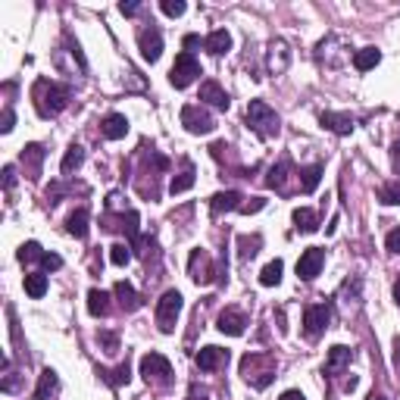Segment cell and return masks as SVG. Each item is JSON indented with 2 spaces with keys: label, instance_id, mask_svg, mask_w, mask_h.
I'll return each mask as SVG.
<instances>
[{
  "label": "cell",
  "instance_id": "6da1fadb",
  "mask_svg": "<svg viewBox=\"0 0 400 400\" xmlns=\"http://www.w3.org/2000/svg\"><path fill=\"white\" fill-rule=\"evenodd\" d=\"M31 100H35V109L41 119H53L69 107L72 91L60 82H50V78H38L35 88H31Z\"/></svg>",
  "mask_w": 400,
  "mask_h": 400
},
{
  "label": "cell",
  "instance_id": "7a4b0ae2",
  "mask_svg": "<svg viewBox=\"0 0 400 400\" xmlns=\"http://www.w3.org/2000/svg\"><path fill=\"white\" fill-rule=\"evenodd\" d=\"M276 369H279L276 357L266 354V350H250V354L241 357V379L256 391L269 388L276 382Z\"/></svg>",
  "mask_w": 400,
  "mask_h": 400
},
{
  "label": "cell",
  "instance_id": "3957f363",
  "mask_svg": "<svg viewBox=\"0 0 400 400\" xmlns=\"http://www.w3.org/2000/svg\"><path fill=\"white\" fill-rule=\"evenodd\" d=\"M244 119H247V125H250V131H254L256 138H263V141L276 138L279 129H281L279 113H276V109H272L269 104H266V100H250Z\"/></svg>",
  "mask_w": 400,
  "mask_h": 400
},
{
  "label": "cell",
  "instance_id": "277c9868",
  "mask_svg": "<svg viewBox=\"0 0 400 400\" xmlns=\"http://www.w3.org/2000/svg\"><path fill=\"white\" fill-rule=\"evenodd\" d=\"M182 307H185V297H182V291H175V288H169V291L156 301V325H160L163 335L175 332V323H178Z\"/></svg>",
  "mask_w": 400,
  "mask_h": 400
},
{
  "label": "cell",
  "instance_id": "5b68a950",
  "mask_svg": "<svg viewBox=\"0 0 400 400\" xmlns=\"http://www.w3.org/2000/svg\"><path fill=\"white\" fill-rule=\"evenodd\" d=\"M316 57H319V63H323V66L338 69L344 60H350V44H347V38H344V35H328V38H323V41H319V47H316Z\"/></svg>",
  "mask_w": 400,
  "mask_h": 400
},
{
  "label": "cell",
  "instance_id": "8992f818",
  "mask_svg": "<svg viewBox=\"0 0 400 400\" xmlns=\"http://www.w3.org/2000/svg\"><path fill=\"white\" fill-rule=\"evenodd\" d=\"M328 325H332V307L328 303H310V307H303V335L310 341L323 338Z\"/></svg>",
  "mask_w": 400,
  "mask_h": 400
},
{
  "label": "cell",
  "instance_id": "52a82bcc",
  "mask_svg": "<svg viewBox=\"0 0 400 400\" xmlns=\"http://www.w3.org/2000/svg\"><path fill=\"white\" fill-rule=\"evenodd\" d=\"M188 276H191L194 285H213L222 276H219V266L210 260L207 250H191V260H188Z\"/></svg>",
  "mask_w": 400,
  "mask_h": 400
},
{
  "label": "cell",
  "instance_id": "ba28073f",
  "mask_svg": "<svg viewBox=\"0 0 400 400\" xmlns=\"http://www.w3.org/2000/svg\"><path fill=\"white\" fill-rule=\"evenodd\" d=\"M141 375L147 379V385L166 388L172 382V363L163 354H144L141 357Z\"/></svg>",
  "mask_w": 400,
  "mask_h": 400
},
{
  "label": "cell",
  "instance_id": "9c48e42d",
  "mask_svg": "<svg viewBox=\"0 0 400 400\" xmlns=\"http://www.w3.org/2000/svg\"><path fill=\"white\" fill-rule=\"evenodd\" d=\"M198 75H200V63L194 60L191 50H182V53L175 57V63H172V69H169L172 88H188V85H191Z\"/></svg>",
  "mask_w": 400,
  "mask_h": 400
},
{
  "label": "cell",
  "instance_id": "30bf717a",
  "mask_svg": "<svg viewBox=\"0 0 400 400\" xmlns=\"http://www.w3.org/2000/svg\"><path fill=\"white\" fill-rule=\"evenodd\" d=\"M182 125L191 135H210V131H216V119L203 107H194V104L182 107Z\"/></svg>",
  "mask_w": 400,
  "mask_h": 400
},
{
  "label": "cell",
  "instance_id": "8fae6325",
  "mask_svg": "<svg viewBox=\"0 0 400 400\" xmlns=\"http://www.w3.org/2000/svg\"><path fill=\"white\" fill-rule=\"evenodd\" d=\"M288 66H291V47H288V41H281V38L269 41V47H266V72L281 75L288 72Z\"/></svg>",
  "mask_w": 400,
  "mask_h": 400
},
{
  "label": "cell",
  "instance_id": "7c38bea8",
  "mask_svg": "<svg viewBox=\"0 0 400 400\" xmlns=\"http://www.w3.org/2000/svg\"><path fill=\"white\" fill-rule=\"evenodd\" d=\"M360 297H363V279L360 276H350L344 285L338 288V307L344 310V316H354V313L360 310Z\"/></svg>",
  "mask_w": 400,
  "mask_h": 400
},
{
  "label": "cell",
  "instance_id": "4fadbf2b",
  "mask_svg": "<svg viewBox=\"0 0 400 400\" xmlns=\"http://www.w3.org/2000/svg\"><path fill=\"white\" fill-rule=\"evenodd\" d=\"M325 266V250L323 247H307L301 254V260H297V276H301L303 281H313L323 272Z\"/></svg>",
  "mask_w": 400,
  "mask_h": 400
},
{
  "label": "cell",
  "instance_id": "5bb4252c",
  "mask_svg": "<svg viewBox=\"0 0 400 400\" xmlns=\"http://www.w3.org/2000/svg\"><path fill=\"white\" fill-rule=\"evenodd\" d=\"M350 360H354V350L344 347V344H335L332 350H328V360L323 366V375H328V379H338V375L350 366Z\"/></svg>",
  "mask_w": 400,
  "mask_h": 400
},
{
  "label": "cell",
  "instance_id": "9a60e30c",
  "mask_svg": "<svg viewBox=\"0 0 400 400\" xmlns=\"http://www.w3.org/2000/svg\"><path fill=\"white\" fill-rule=\"evenodd\" d=\"M216 328L222 335H232V338H238V335H244V328H247V316L241 310H234V307H229V310H222L219 313V319H216Z\"/></svg>",
  "mask_w": 400,
  "mask_h": 400
},
{
  "label": "cell",
  "instance_id": "2e32d148",
  "mask_svg": "<svg viewBox=\"0 0 400 400\" xmlns=\"http://www.w3.org/2000/svg\"><path fill=\"white\" fill-rule=\"evenodd\" d=\"M138 47H141V57H144L147 63H156L163 53V35L156 28H144L138 35Z\"/></svg>",
  "mask_w": 400,
  "mask_h": 400
},
{
  "label": "cell",
  "instance_id": "e0dca14e",
  "mask_svg": "<svg viewBox=\"0 0 400 400\" xmlns=\"http://www.w3.org/2000/svg\"><path fill=\"white\" fill-rule=\"evenodd\" d=\"M100 135H104L107 141H119L129 135V119H125L122 113H109L100 119Z\"/></svg>",
  "mask_w": 400,
  "mask_h": 400
},
{
  "label": "cell",
  "instance_id": "ac0fdd59",
  "mask_svg": "<svg viewBox=\"0 0 400 400\" xmlns=\"http://www.w3.org/2000/svg\"><path fill=\"white\" fill-rule=\"evenodd\" d=\"M200 100L203 104H210V107H216V109H229L232 107L229 94H225V88L219 82H203L200 85Z\"/></svg>",
  "mask_w": 400,
  "mask_h": 400
},
{
  "label": "cell",
  "instance_id": "d6986e66",
  "mask_svg": "<svg viewBox=\"0 0 400 400\" xmlns=\"http://www.w3.org/2000/svg\"><path fill=\"white\" fill-rule=\"evenodd\" d=\"M288 172H291V160H279L276 166H269V172H266V178H263V185L266 188H276L279 194H285L288 188H285V182H288Z\"/></svg>",
  "mask_w": 400,
  "mask_h": 400
},
{
  "label": "cell",
  "instance_id": "ffe728a7",
  "mask_svg": "<svg viewBox=\"0 0 400 400\" xmlns=\"http://www.w3.org/2000/svg\"><path fill=\"white\" fill-rule=\"evenodd\" d=\"M241 191H219L213 200H210V213L213 216H222V213H232V210H241Z\"/></svg>",
  "mask_w": 400,
  "mask_h": 400
},
{
  "label": "cell",
  "instance_id": "44dd1931",
  "mask_svg": "<svg viewBox=\"0 0 400 400\" xmlns=\"http://www.w3.org/2000/svg\"><path fill=\"white\" fill-rule=\"evenodd\" d=\"M229 363V350L222 347H203L198 354V366L203 372H213V369H222V366Z\"/></svg>",
  "mask_w": 400,
  "mask_h": 400
},
{
  "label": "cell",
  "instance_id": "7402d4cb",
  "mask_svg": "<svg viewBox=\"0 0 400 400\" xmlns=\"http://www.w3.org/2000/svg\"><path fill=\"white\" fill-rule=\"evenodd\" d=\"M44 156H47V151H44L41 144H28V147H22V166H26L28 178H38V175H41V163H44Z\"/></svg>",
  "mask_w": 400,
  "mask_h": 400
},
{
  "label": "cell",
  "instance_id": "603a6c76",
  "mask_svg": "<svg viewBox=\"0 0 400 400\" xmlns=\"http://www.w3.org/2000/svg\"><path fill=\"white\" fill-rule=\"evenodd\" d=\"M319 122H323V129L335 131V135H350L354 131V116H347V113H323Z\"/></svg>",
  "mask_w": 400,
  "mask_h": 400
},
{
  "label": "cell",
  "instance_id": "cb8c5ba5",
  "mask_svg": "<svg viewBox=\"0 0 400 400\" xmlns=\"http://www.w3.org/2000/svg\"><path fill=\"white\" fill-rule=\"evenodd\" d=\"M113 294H116V301H119V307H122L125 313H135V310L141 307V294L129 285V281H116Z\"/></svg>",
  "mask_w": 400,
  "mask_h": 400
},
{
  "label": "cell",
  "instance_id": "d4e9b609",
  "mask_svg": "<svg viewBox=\"0 0 400 400\" xmlns=\"http://www.w3.org/2000/svg\"><path fill=\"white\" fill-rule=\"evenodd\" d=\"M203 47H207L213 57H222V53H229L232 50V35L225 28H216L213 35H207L203 38Z\"/></svg>",
  "mask_w": 400,
  "mask_h": 400
},
{
  "label": "cell",
  "instance_id": "484cf974",
  "mask_svg": "<svg viewBox=\"0 0 400 400\" xmlns=\"http://www.w3.org/2000/svg\"><path fill=\"white\" fill-rule=\"evenodd\" d=\"M88 219H91V213L85 207H78L75 213H69V219H66V232L72 234V238H88Z\"/></svg>",
  "mask_w": 400,
  "mask_h": 400
},
{
  "label": "cell",
  "instance_id": "4316f807",
  "mask_svg": "<svg viewBox=\"0 0 400 400\" xmlns=\"http://www.w3.org/2000/svg\"><path fill=\"white\" fill-rule=\"evenodd\" d=\"M82 163H85V147L82 144H69L66 153H63L60 172H63V175H72V172L82 169Z\"/></svg>",
  "mask_w": 400,
  "mask_h": 400
},
{
  "label": "cell",
  "instance_id": "83f0119b",
  "mask_svg": "<svg viewBox=\"0 0 400 400\" xmlns=\"http://www.w3.org/2000/svg\"><path fill=\"white\" fill-rule=\"evenodd\" d=\"M60 388V379L53 369H44L41 375H38V388H35V400H47L50 394H57Z\"/></svg>",
  "mask_w": 400,
  "mask_h": 400
},
{
  "label": "cell",
  "instance_id": "f1b7e54d",
  "mask_svg": "<svg viewBox=\"0 0 400 400\" xmlns=\"http://www.w3.org/2000/svg\"><path fill=\"white\" fill-rule=\"evenodd\" d=\"M379 63H382L379 47H363V50H357V53H354V66H357V72H369V69H375Z\"/></svg>",
  "mask_w": 400,
  "mask_h": 400
},
{
  "label": "cell",
  "instance_id": "f546056e",
  "mask_svg": "<svg viewBox=\"0 0 400 400\" xmlns=\"http://www.w3.org/2000/svg\"><path fill=\"white\" fill-rule=\"evenodd\" d=\"M109 294L100 291V288H91L88 291V313L91 316H109Z\"/></svg>",
  "mask_w": 400,
  "mask_h": 400
},
{
  "label": "cell",
  "instance_id": "4dcf8cb0",
  "mask_svg": "<svg viewBox=\"0 0 400 400\" xmlns=\"http://www.w3.org/2000/svg\"><path fill=\"white\" fill-rule=\"evenodd\" d=\"M323 182V163H313V166L301 169V191L303 194H313Z\"/></svg>",
  "mask_w": 400,
  "mask_h": 400
},
{
  "label": "cell",
  "instance_id": "1f68e13d",
  "mask_svg": "<svg viewBox=\"0 0 400 400\" xmlns=\"http://www.w3.org/2000/svg\"><path fill=\"white\" fill-rule=\"evenodd\" d=\"M260 247H263V238H260V234H241V238H238V256H241V260H254V256L256 254H260Z\"/></svg>",
  "mask_w": 400,
  "mask_h": 400
},
{
  "label": "cell",
  "instance_id": "d6a6232c",
  "mask_svg": "<svg viewBox=\"0 0 400 400\" xmlns=\"http://www.w3.org/2000/svg\"><path fill=\"white\" fill-rule=\"evenodd\" d=\"M194 175H198V172H194V166H191V163L185 160V169L178 172V175H172V182H169V191H172V194H185L188 188H194Z\"/></svg>",
  "mask_w": 400,
  "mask_h": 400
},
{
  "label": "cell",
  "instance_id": "836d02e7",
  "mask_svg": "<svg viewBox=\"0 0 400 400\" xmlns=\"http://www.w3.org/2000/svg\"><path fill=\"white\" fill-rule=\"evenodd\" d=\"M294 225H297V232L313 234V232H319V216L313 213V210L301 207V210H294Z\"/></svg>",
  "mask_w": 400,
  "mask_h": 400
},
{
  "label": "cell",
  "instance_id": "e575fe53",
  "mask_svg": "<svg viewBox=\"0 0 400 400\" xmlns=\"http://www.w3.org/2000/svg\"><path fill=\"white\" fill-rule=\"evenodd\" d=\"M19 388H22V379H19V372L13 369V360H4V375H0V391H4V394H16Z\"/></svg>",
  "mask_w": 400,
  "mask_h": 400
},
{
  "label": "cell",
  "instance_id": "d590c367",
  "mask_svg": "<svg viewBox=\"0 0 400 400\" xmlns=\"http://www.w3.org/2000/svg\"><path fill=\"white\" fill-rule=\"evenodd\" d=\"M22 285H26V294L35 297V301H41V297L47 294V276L44 272H28Z\"/></svg>",
  "mask_w": 400,
  "mask_h": 400
},
{
  "label": "cell",
  "instance_id": "8d00e7d4",
  "mask_svg": "<svg viewBox=\"0 0 400 400\" xmlns=\"http://www.w3.org/2000/svg\"><path fill=\"white\" fill-rule=\"evenodd\" d=\"M281 272H285V263H281V260H272L269 266H263V272H260V285H266V288L279 285V281H281Z\"/></svg>",
  "mask_w": 400,
  "mask_h": 400
},
{
  "label": "cell",
  "instance_id": "74e56055",
  "mask_svg": "<svg viewBox=\"0 0 400 400\" xmlns=\"http://www.w3.org/2000/svg\"><path fill=\"white\" fill-rule=\"evenodd\" d=\"M104 375V382L107 385H113V388H119V385H129V379H131V369H129V363H122V366H116L113 372H100Z\"/></svg>",
  "mask_w": 400,
  "mask_h": 400
},
{
  "label": "cell",
  "instance_id": "f35d334b",
  "mask_svg": "<svg viewBox=\"0 0 400 400\" xmlns=\"http://www.w3.org/2000/svg\"><path fill=\"white\" fill-rule=\"evenodd\" d=\"M44 260V250L38 241H28V244L19 247V263H41Z\"/></svg>",
  "mask_w": 400,
  "mask_h": 400
},
{
  "label": "cell",
  "instance_id": "ab89813d",
  "mask_svg": "<svg viewBox=\"0 0 400 400\" xmlns=\"http://www.w3.org/2000/svg\"><path fill=\"white\" fill-rule=\"evenodd\" d=\"M379 200L385 203V207H397L400 203V182H388L379 188Z\"/></svg>",
  "mask_w": 400,
  "mask_h": 400
},
{
  "label": "cell",
  "instance_id": "60d3db41",
  "mask_svg": "<svg viewBox=\"0 0 400 400\" xmlns=\"http://www.w3.org/2000/svg\"><path fill=\"white\" fill-rule=\"evenodd\" d=\"M97 344L104 347V354H119V335L116 332H97Z\"/></svg>",
  "mask_w": 400,
  "mask_h": 400
},
{
  "label": "cell",
  "instance_id": "b9f144b4",
  "mask_svg": "<svg viewBox=\"0 0 400 400\" xmlns=\"http://www.w3.org/2000/svg\"><path fill=\"white\" fill-rule=\"evenodd\" d=\"M131 260V247H125V244H113L109 247V263L113 266H125Z\"/></svg>",
  "mask_w": 400,
  "mask_h": 400
},
{
  "label": "cell",
  "instance_id": "7bdbcfd3",
  "mask_svg": "<svg viewBox=\"0 0 400 400\" xmlns=\"http://www.w3.org/2000/svg\"><path fill=\"white\" fill-rule=\"evenodd\" d=\"M160 10L166 13V16H172V19H175V16H182V13L188 10V6L182 4V0H163V4H160Z\"/></svg>",
  "mask_w": 400,
  "mask_h": 400
},
{
  "label": "cell",
  "instance_id": "ee69618b",
  "mask_svg": "<svg viewBox=\"0 0 400 400\" xmlns=\"http://www.w3.org/2000/svg\"><path fill=\"white\" fill-rule=\"evenodd\" d=\"M13 125H16V113H13V107L6 104L4 107V119H0V131H4V135H10Z\"/></svg>",
  "mask_w": 400,
  "mask_h": 400
},
{
  "label": "cell",
  "instance_id": "f6af8a7d",
  "mask_svg": "<svg viewBox=\"0 0 400 400\" xmlns=\"http://www.w3.org/2000/svg\"><path fill=\"white\" fill-rule=\"evenodd\" d=\"M263 207H266V200H263V198H250V203H241L238 213H260Z\"/></svg>",
  "mask_w": 400,
  "mask_h": 400
},
{
  "label": "cell",
  "instance_id": "bcb514c9",
  "mask_svg": "<svg viewBox=\"0 0 400 400\" xmlns=\"http://www.w3.org/2000/svg\"><path fill=\"white\" fill-rule=\"evenodd\" d=\"M41 266L47 272H57L60 266H63V256H57V254H44V260H41Z\"/></svg>",
  "mask_w": 400,
  "mask_h": 400
},
{
  "label": "cell",
  "instance_id": "7dc6e473",
  "mask_svg": "<svg viewBox=\"0 0 400 400\" xmlns=\"http://www.w3.org/2000/svg\"><path fill=\"white\" fill-rule=\"evenodd\" d=\"M16 185V166H4V191L10 194Z\"/></svg>",
  "mask_w": 400,
  "mask_h": 400
},
{
  "label": "cell",
  "instance_id": "c3c4849f",
  "mask_svg": "<svg viewBox=\"0 0 400 400\" xmlns=\"http://www.w3.org/2000/svg\"><path fill=\"white\" fill-rule=\"evenodd\" d=\"M385 244H388V250H391V254H400V229H394V232H388V238H385Z\"/></svg>",
  "mask_w": 400,
  "mask_h": 400
},
{
  "label": "cell",
  "instance_id": "681fc988",
  "mask_svg": "<svg viewBox=\"0 0 400 400\" xmlns=\"http://www.w3.org/2000/svg\"><path fill=\"white\" fill-rule=\"evenodd\" d=\"M391 169H394V175H400V141L391 144Z\"/></svg>",
  "mask_w": 400,
  "mask_h": 400
},
{
  "label": "cell",
  "instance_id": "f907efd6",
  "mask_svg": "<svg viewBox=\"0 0 400 400\" xmlns=\"http://www.w3.org/2000/svg\"><path fill=\"white\" fill-rule=\"evenodd\" d=\"M141 10V4H135V0H131V4H119V13L122 16H135Z\"/></svg>",
  "mask_w": 400,
  "mask_h": 400
},
{
  "label": "cell",
  "instance_id": "816d5d0a",
  "mask_svg": "<svg viewBox=\"0 0 400 400\" xmlns=\"http://www.w3.org/2000/svg\"><path fill=\"white\" fill-rule=\"evenodd\" d=\"M279 400H307V397H303V394H301V391H297V388H291V391H285V394H281Z\"/></svg>",
  "mask_w": 400,
  "mask_h": 400
},
{
  "label": "cell",
  "instance_id": "f5cc1de1",
  "mask_svg": "<svg viewBox=\"0 0 400 400\" xmlns=\"http://www.w3.org/2000/svg\"><path fill=\"white\" fill-rule=\"evenodd\" d=\"M188 400H210V394H207V391H198V388H191V397H188Z\"/></svg>",
  "mask_w": 400,
  "mask_h": 400
},
{
  "label": "cell",
  "instance_id": "db71d44e",
  "mask_svg": "<svg viewBox=\"0 0 400 400\" xmlns=\"http://www.w3.org/2000/svg\"><path fill=\"white\" fill-rule=\"evenodd\" d=\"M198 44H203L200 35H188V38H185V47H198Z\"/></svg>",
  "mask_w": 400,
  "mask_h": 400
},
{
  "label": "cell",
  "instance_id": "11a10c76",
  "mask_svg": "<svg viewBox=\"0 0 400 400\" xmlns=\"http://www.w3.org/2000/svg\"><path fill=\"white\" fill-rule=\"evenodd\" d=\"M394 301H397V307H400V279L394 281Z\"/></svg>",
  "mask_w": 400,
  "mask_h": 400
},
{
  "label": "cell",
  "instance_id": "9f6ffc18",
  "mask_svg": "<svg viewBox=\"0 0 400 400\" xmlns=\"http://www.w3.org/2000/svg\"><path fill=\"white\" fill-rule=\"evenodd\" d=\"M369 400H385V397H382V394H375V391H372V394H369Z\"/></svg>",
  "mask_w": 400,
  "mask_h": 400
}]
</instances>
